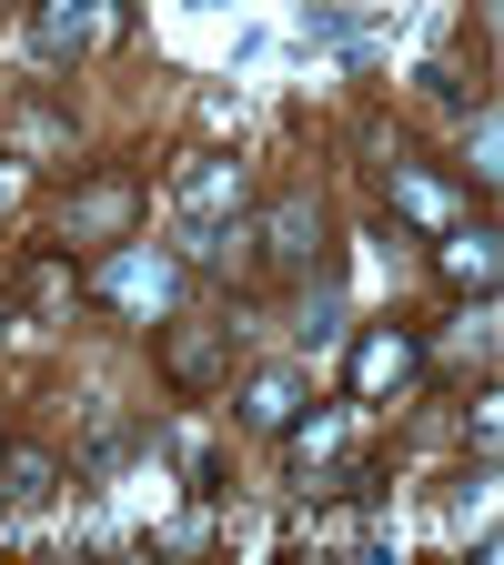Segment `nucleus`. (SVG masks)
Wrapping results in <instances>:
<instances>
[{"label":"nucleus","mask_w":504,"mask_h":565,"mask_svg":"<svg viewBox=\"0 0 504 565\" xmlns=\"http://www.w3.org/2000/svg\"><path fill=\"white\" fill-rule=\"evenodd\" d=\"M82 294H92L101 313H121V323H162V313H182V253L121 233V243H101V253L82 263Z\"/></svg>","instance_id":"f257e3e1"},{"label":"nucleus","mask_w":504,"mask_h":565,"mask_svg":"<svg viewBox=\"0 0 504 565\" xmlns=\"http://www.w3.org/2000/svg\"><path fill=\"white\" fill-rule=\"evenodd\" d=\"M141 212H152L141 172H92V182H71V192H61V212H51V243H61V253H101V243L141 233Z\"/></svg>","instance_id":"f03ea898"},{"label":"nucleus","mask_w":504,"mask_h":565,"mask_svg":"<svg viewBox=\"0 0 504 565\" xmlns=\"http://www.w3.org/2000/svg\"><path fill=\"white\" fill-rule=\"evenodd\" d=\"M253 243H262V282H303V273H323L333 253V223H323V202L313 192H272L262 202V223H253Z\"/></svg>","instance_id":"7ed1b4c3"},{"label":"nucleus","mask_w":504,"mask_h":565,"mask_svg":"<svg viewBox=\"0 0 504 565\" xmlns=\"http://www.w3.org/2000/svg\"><path fill=\"white\" fill-rule=\"evenodd\" d=\"M152 353H162V384H172L182 404L223 394V374H233V343H223V323H192V313H162V323H152Z\"/></svg>","instance_id":"20e7f679"},{"label":"nucleus","mask_w":504,"mask_h":565,"mask_svg":"<svg viewBox=\"0 0 504 565\" xmlns=\"http://www.w3.org/2000/svg\"><path fill=\"white\" fill-rule=\"evenodd\" d=\"M131 31V0H31V41L41 61H92Z\"/></svg>","instance_id":"39448f33"},{"label":"nucleus","mask_w":504,"mask_h":565,"mask_svg":"<svg viewBox=\"0 0 504 565\" xmlns=\"http://www.w3.org/2000/svg\"><path fill=\"white\" fill-rule=\"evenodd\" d=\"M414 364H423V333H414L404 313H394V323H364V343H353V364H343V394L374 404V394L414 384Z\"/></svg>","instance_id":"423d86ee"},{"label":"nucleus","mask_w":504,"mask_h":565,"mask_svg":"<svg viewBox=\"0 0 504 565\" xmlns=\"http://www.w3.org/2000/svg\"><path fill=\"white\" fill-rule=\"evenodd\" d=\"M243 192H253V182H243L233 152H182V162H172V202L192 212V223H223V212H243Z\"/></svg>","instance_id":"0eeeda50"},{"label":"nucleus","mask_w":504,"mask_h":565,"mask_svg":"<svg viewBox=\"0 0 504 565\" xmlns=\"http://www.w3.org/2000/svg\"><path fill=\"white\" fill-rule=\"evenodd\" d=\"M435 273H444V294H494V282H504V243H494V223H454V233H435Z\"/></svg>","instance_id":"6e6552de"},{"label":"nucleus","mask_w":504,"mask_h":565,"mask_svg":"<svg viewBox=\"0 0 504 565\" xmlns=\"http://www.w3.org/2000/svg\"><path fill=\"white\" fill-rule=\"evenodd\" d=\"M384 202L404 212L414 233H454V223H464V212H454V192H444L435 172H423L414 152H394V162H384Z\"/></svg>","instance_id":"1a4fd4ad"},{"label":"nucleus","mask_w":504,"mask_h":565,"mask_svg":"<svg viewBox=\"0 0 504 565\" xmlns=\"http://www.w3.org/2000/svg\"><path fill=\"white\" fill-rule=\"evenodd\" d=\"M51 494H61V455L51 445H0V515H41L51 505Z\"/></svg>","instance_id":"9d476101"},{"label":"nucleus","mask_w":504,"mask_h":565,"mask_svg":"<svg viewBox=\"0 0 504 565\" xmlns=\"http://www.w3.org/2000/svg\"><path fill=\"white\" fill-rule=\"evenodd\" d=\"M71 294H82V263H71L61 243H51V253H31V263L11 273V303H21L31 323H61V313H71Z\"/></svg>","instance_id":"9b49d317"},{"label":"nucleus","mask_w":504,"mask_h":565,"mask_svg":"<svg viewBox=\"0 0 504 565\" xmlns=\"http://www.w3.org/2000/svg\"><path fill=\"white\" fill-rule=\"evenodd\" d=\"M0 152H11V162H61L71 152V121L51 102H11V111H0Z\"/></svg>","instance_id":"f8f14e48"},{"label":"nucleus","mask_w":504,"mask_h":565,"mask_svg":"<svg viewBox=\"0 0 504 565\" xmlns=\"http://www.w3.org/2000/svg\"><path fill=\"white\" fill-rule=\"evenodd\" d=\"M293 414H303V374H293V364H262V374L243 384V424H253V435H282Z\"/></svg>","instance_id":"ddd939ff"},{"label":"nucleus","mask_w":504,"mask_h":565,"mask_svg":"<svg viewBox=\"0 0 504 565\" xmlns=\"http://www.w3.org/2000/svg\"><path fill=\"white\" fill-rule=\"evenodd\" d=\"M282 445H293V465H303V475H323V465L343 455V404H323L313 424L293 414V424H282Z\"/></svg>","instance_id":"4468645a"},{"label":"nucleus","mask_w":504,"mask_h":565,"mask_svg":"<svg viewBox=\"0 0 504 565\" xmlns=\"http://www.w3.org/2000/svg\"><path fill=\"white\" fill-rule=\"evenodd\" d=\"M423 92H435V102H454V111H464V102H484V92L464 82V61H454V51H444V61H423Z\"/></svg>","instance_id":"2eb2a0df"},{"label":"nucleus","mask_w":504,"mask_h":565,"mask_svg":"<svg viewBox=\"0 0 504 565\" xmlns=\"http://www.w3.org/2000/svg\"><path fill=\"white\" fill-rule=\"evenodd\" d=\"M494 172H504L494 162V102H474V192H494Z\"/></svg>","instance_id":"dca6fc26"},{"label":"nucleus","mask_w":504,"mask_h":565,"mask_svg":"<svg viewBox=\"0 0 504 565\" xmlns=\"http://www.w3.org/2000/svg\"><path fill=\"white\" fill-rule=\"evenodd\" d=\"M182 475H192V494H202V505L223 494V455H212V445H192V455H182Z\"/></svg>","instance_id":"f3484780"},{"label":"nucleus","mask_w":504,"mask_h":565,"mask_svg":"<svg viewBox=\"0 0 504 565\" xmlns=\"http://www.w3.org/2000/svg\"><path fill=\"white\" fill-rule=\"evenodd\" d=\"M464 424H474V455H484V465H494V424H504V414H494V384H484V394H474V414H464Z\"/></svg>","instance_id":"a211bd4d"},{"label":"nucleus","mask_w":504,"mask_h":565,"mask_svg":"<svg viewBox=\"0 0 504 565\" xmlns=\"http://www.w3.org/2000/svg\"><path fill=\"white\" fill-rule=\"evenodd\" d=\"M0 11H11V0H0Z\"/></svg>","instance_id":"6ab92c4d"}]
</instances>
